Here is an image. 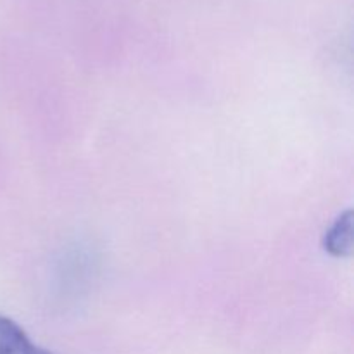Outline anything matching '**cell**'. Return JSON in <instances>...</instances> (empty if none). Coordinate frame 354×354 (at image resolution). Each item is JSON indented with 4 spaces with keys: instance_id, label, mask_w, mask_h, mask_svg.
I'll return each mask as SVG.
<instances>
[{
    "instance_id": "7a4b0ae2",
    "label": "cell",
    "mask_w": 354,
    "mask_h": 354,
    "mask_svg": "<svg viewBox=\"0 0 354 354\" xmlns=\"http://www.w3.org/2000/svg\"><path fill=\"white\" fill-rule=\"evenodd\" d=\"M353 249V214L351 211L342 214L334 227L325 235V251L332 256H348Z\"/></svg>"
},
{
    "instance_id": "6da1fadb",
    "label": "cell",
    "mask_w": 354,
    "mask_h": 354,
    "mask_svg": "<svg viewBox=\"0 0 354 354\" xmlns=\"http://www.w3.org/2000/svg\"><path fill=\"white\" fill-rule=\"evenodd\" d=\"M0 354H52L30 341L26 332L6 317H0Z\"/></svg>"
}]
</instances>
